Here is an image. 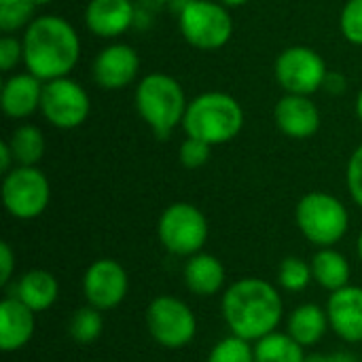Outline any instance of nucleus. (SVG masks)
<instances>
[{"label":"nucleus","mask_w":362,"mask_h":362,"mask_svg":"<svg viewBox=\"0 0 362 362\" xmlns=\"http://www.w3.org/2000/svg\"><path fill=\"white\" fill-rule=\"evenodd\" d=\"M23 66L40 81L70 76L81 57L74 25L59 15H38L23 30Z\"/></svg>","instance_id":"1"},{"label":"nucleus","mask_w":362,"mask_h":362,"mask_svg":"<svg viewBox=\"0 0 362 362\" xmlns=\"http://www.w3.org/2000/svg\"><path fill=\"white\" fill-rule=\"evenodd\" d=\"M223 316L233 335L246 341H259L280 325L282 299L269 282L244 278L225 291Z\"/></svg>","instance_id":"2"},{"label":"nucleus","mask_w":362,"mask_h":362,"mask_svg":"<svg viewBox=\"0 0 362 362\" xmlns=\"http://www.w3.org/2000/svg\"><path fill=\"white\" fill-rule=\"evenodd\" d=\"M244 127L242 104L225 91H206L189 100L182 129L189 138H197L210 146L227 144L240 136Z\"/></svg>","instance_id":"3"},{"label":"nucleus","mask_w":362,"mask_h":362,"mask_svg":"<svg viewBox=\"0 0 362 362\" xmlns=\"http://www.w3.org/2000/svg\"><path fill=\"white\" fill-rule=\"evenodd\" d=\"M136 110L159 140H168L182 125L187 112V95L182 85L163 72H151L136 85Z\"/></svg>","instance_id":"4"},{"label":"nucleus","mask_w":362,"mask_h":362,"mask_svg":"<svg viewBox=\"0 0 362 362\" xmlns=\"http://www.w3.org/2000/svg\"><path fill=\"white\" fill-rule=\"evenodd\" d=\"M295 221L305 240L320 248L335 246L350 227V214L344 202L322 191H312L299 199Z\"/></svg>","instance_id":"5"},{"label":"nucleus","mask_w":362,"mask_h":362,"mask_svg":"<svg viewBox=\"0 0 362 362\" xmlns=\"http://www.w3.org/2000/svg\"><path fill=\"white\" fill-rule=\"evenodd\" d=\"M178 30L193 49L216 51L233 36V17L218 0H191L178 11Z\"/></svg>","instance_id":"6"},{"label":"nucleus","mask_w":362,"mask_h":362,"mask_svg":"<svg viewBox=\"0 0 362 362\" xmlns=\"http://www.w3.org/2000/svg\"><path fill=\"white\" fill-rule=\"evenodd\" d=\"M157 233L168 252L178 257H193L202 252L208 240V221L197 206L176 202L161 212Z\"/></svg>","instance_id":"7"},{"label":"nucleus","mask_w":362,"mask_h":362,"mask_svg":"<svg viewBox=\"0 0 362 362\" xmlns=\"http://www.w3.org/2000/svg\"><path fill=\"white\" fill-rule=\"evenodd\" d=\"M51 202V185L36 165H15L2 178V204L19 221L40 216Z\"/></svg>","instance_id":"8"},{"label":"nucleus","mask_w":362,"mask_h":362,"mask_svg":"<svg viewBox=\"0 0 362 362\" xmlns=\"http://www.w3.org/2000/svg\"><path fill=\"white\" fill-rule=\"evenodd\" d=\"M146 329L159 346L178 350L193 341L197 333V320L185 301L161 295L146 308Z\"/></svg>","instance_id":"9"},{"label":"nucleus","mask_w":362,"mask_h":362,"mask_svg":"<svg viewBox=\"0 0 362 362\" xmlns=\"http://www.w3.org/2000/svg\"><path fill=\"white\" fill-rule=\"evenodd\" d=\"M274 72L284 93H297V95L316 93L318 89H322L325 78L329 74L322 55L305 45L286 47L278 55Z\"/></svg>","instance_id":"10"},{"label":"nucleus","mask_w":362,"mask_h":362,"mask_svg":"<svg viewBox=\"0 0 362 362\" xmlns=\"http://www.w3.org/2000/svg\"><path fill=\"white\" fill-rule=\"evenodd\" d=\"M91 110L89 93L85 87L70 78H53L42 85V98H40V115L47 123H51L57 129H74L81 127Z\"/></svg>","instance_id":"11"},{"label":"nucleus","mask_w":362,"mask_h":362,"mask_svg":"<svg viewBox=\"0 0 362 362\" xmlns=\"http://www.w3.org/2000/svg\"><path fill=\"white\" fill-rule=\"evenodd\" d=\"M140 72V57L132 45L125 42H112L104 47L93 64H91V76L93 83L106 91H119L129 87Z\"/></svg>","instance_id":"12"},{"label":"nucleus","mask_w":362,"mask_h":362,"mask_svg":"<svg viewBox=\"0 0 362 362\" xmlns=\"http://www.w3.org/2000/svg\"><path fill=\"white\" fill-rule=\"evenodd\" d=\"M127 274L112 259H100L91 263L83 278V291L89 305L100 312L117 308L127 295Z\"/></svg>","instance_id":"13"},{"label":"nucleus","mask_w":362,"mask_h":362,"mask_svg":"<svg viewBox=\"0 0 362 362\" xmlns=\"http://www.w3.org/2000/svg\"><path fill=\"white\" fill-rule=\"evenodd\" d=\"M274 121L284 136L293 140H308L320 129L322 117L316 102L310 95L284 93L276 102Z\"/></svg>","instance_id":"14"},{"label":"nucleus","mask_w":362,"mask_h":362,"mask_svg":"<svg viewBox=\"0 0 362 362\" xmlns=\"http://www.w3.org/2000/svg\"><path fill=\"white\" fill-rule=\"evenodd\" d=\"M138 6L134 0H89L85 6V25L98 38H119L136 25Z\"/></svg>","instance_id":"15"},{"label":"nucleus","mask_w":362,"mask_h":362,"mask_svg":"<svg viewBox=\"0 0 362 362\" xmlns=\"http://www.w3.org/2000/svg\"><path fill=\"white\" fill-rule=\"evenodd\" d=\"M331 329L348 344L362 341V288L344 286L331 293L327 303Z\"/></svg>","instance_id":"16"},{"label":"nucleus","mask_w":362,"mask_h":362,"mask_svg":"<svg viewBox=\"0 0 362 362\" xmlns=\"http://www.w3.org/2000/svg\"><path fill=\"white\" fill-rule=\"evenodd\" d=\"M42 85L38 76L32 72H17L4 78L0 89V108L8 119H28L36 110H40Z\"/></svg>","instance_id":"17"},{"label":"nucleus","mask_w":362,"mask_h":362,"mask_svg":"<svg viewBox=\"0 0 362 362\" xmlns=\"http://www.w3.org/2000/svg\"><path fill=\"white\" fill-rule=\"evenodd\" d=\"M34 314L17 297H6L0 303V348L2 352H17L34 337Z\"/></svg>","instance_id":"18"},{"label":"nucleus","mask_w":362,"mask_h":362,"mask_svg":"<svg viewBox=\"0 0 362 362\" xmlns=\"http://www.w3.org/2000/svg\"><path fill=\"white\" fill-rule=\"evenodd\" d=\"M185 284L193 295L212 297L225 284V267L223 263L208 252H197L187 261L185 267Z\"/></svg>","instance_id":"19"},{"label":"nucleus","mask_w":362,"mask_h":362,"mask_svg":"<svg viewBox=\"0 0 362 362\" xmlns=\"http://www.w3.org/2000/svg\"><path fill=\"white\" fill-rule=\"evenodd\" d=\"M59 295V286L53 274L45 269H32L23 274L17 284L13 297H17L21 303H25L32 312H42L49 310Z\"/></svg>","instance_id":"20"},{"label":"nucleus","mask_w":362,"mask_h":362,"mask_svg":"<svg viewBox=\"0 0 362 362\" xmlns=\"http://www.w3.org/2000/svg\"><path fill=\"white\" fill-rule=\"evenodd\" d=\"M327 327H331L327 310H322L316 303L299 305L288 318V335L303 348L316 346L325 337Z\"/></svg>","instance_id":"21"},{"label":"nucleus","mask_w":362,"mask_h":362,"mask_svg":"<svg viewBox=\"0 0 362 362\" xmlns=\"http://www.w3.org/2000/svg\"><path fill=\"white\" fill-rule=\"evenodd\" d=\"M310 265L314 280L331 293L348 286L350 282V263L341 252L333 248H320Z\"/></svg>","instance_id":"22"},{"label":"nucleus","mask_w":362,"mask_h":362,"mask_svg":"<svg viewBox=\"0 0 362 362\" xmlns=\"http://www.w3.org/2000/svg\"><path fill=\"white\" fill-rule=\"evenodd\" d=\"M6 142L13 151L17 165H36L42 159L45 148H47L45 134L40 132V127L32 123H23L17 129H13Z\"/></svg>","instance_id":"23"},{"label":"nucleus","mask_w":362,"mask_h":362,"mask_svg":"<svg viewBox=\"0 0 362 362\" xmlns=\"http://www.w3.org/2000/svg\"><path fill=\"white\" fill-rule=\"evenodd\" d=\"M305 350L288 333H269L255 346V362H305Z\"/></svg>","instance_id":"24"},{"label":"nucleus","mask_w":362,"mask_h":362,"mask_svg":"<svg viewBox=\"0 0 362 362\" xmlns=\"http://www.w3.org/2000/svg\"><path fill=\"white\" fill-rule=\"evenodd\" d=\"M102 327H104V320H102L100 310L89 305V308H81L74 312V316L70 318L68 331L76 344L85 346V344H93L102 335Z\"/></svg>","instance_id":"25"},{"label":"nucleus","mask_w":362,"mask_h":362,"mask_svg":"<svg viewBox=\"0 0 362 362\" xmlns=\"http://www.w3.org/2000/svg\"><path fill=\"white\" fill-rule=\"evenodd\" d=\"M36 4L32 0H0V30L13 34L32 23Z\"/></svg>","instance_id":"26"},{"label":"nucleus","mask_w":362,"mask_h":362,"mask_svg":"<svg viewBox=\"0 0 362 362\" xmlns=\"http://www.w3.org/2000/svg\"><path fill=\"white\" fill-rule=\"evenodd\" d=\"M278 280H280L282 288H286L291 293H299L314 280L312 265L299 257H288L282 261V265L278 269Z\"/></svg>","instance_id":"27"},{"label":"nucleus","mask_w":362,"mask_h":362,"mask_svg":"<svg viewBox=\"0 0 362 362\" xmlns=\"http://www.w3.org/2000/svg\"><path fill=\"white\" fill-rule=\"evenodd\" d=\"M208 362H255V348L250 341L231 335L212 348Z\"/></svg>","instance_id":"28"},{"label":"nucleus","mask_w":362,"mask_h":362,"mask_svg":"<svg viewBox=\"0 0 362 362\" xmlns=\"http://www.w3.org/2000/svg\"><path fill=\"white\" fill-rule=\"evenodd\" d=\"M341 34L348 42L362 47V0H348L339 17Z\"/></svg>","instance_id":"29"},{"label":"nucleus","mask_w":362,"mask_h":362,"mask_svg":"<svg viewBox=\"0 0 362 362\" xmlns=\"http://www.w3.org/2000/svg\"><path fill=\"white\" fill-rule=\"evenodd\" d=\"M210 151H212L210 144L187 136L182 140L180 148H178V161L187 170H197V168H202V165H206L210 161Z\"/></svg>","instance_id":"30"},{"label":"nucleus","mask_w":362,"mask_h":362,"mask_svg":"<svg viewBox=\"0 0 362 362\" xmlns=\"http://www.w3.org/2000/svg\"><path fill=\"white\" fill-rule=\"evenodd\" d=\"M346 185L354 204L362 208V144L350 155V161L346 168Z\"/></svg>","instance_id":"31"},{"label":"nucleus","mask_w":362,"mask_h":362,"mask_svg":"<svg viewBox=\"0 0 362 362\" xmlns=\"http://www.w3.org/2000/svg\"><path fill=\"white\" fill-rule=\"evenodd\" d=\"M19 62H23V42L13 34L0 38V70L11 72Z\"/></svg>","instance_id":"32"},{"label":"nucleus","mask_w":362,"mask_h":362,"mask_svg":"<svg viewBox=\"0 0 362 362\" xmlns=\"http://www.w3.org/2000/svg\"><path fill=\"white\" fill-rule=\"evenodd\" d=\"M13 269H15V255H13V248L2 242L0 244V284H8L11 276H13Z\"/></svg>","instance_id":"33"},{"label":"nucleus","mask_w":362,"mask_h":362,"mask_svg":"<svg viewBox=\"0 0 362 362\" xmlns=\"http://www.w3.org/2000/svg\"><path fill=\"white\" fill-rule=\"evenodd\" d=\"M305 362H361L350 352H333V354H310Z\"/></svg>","instance_id":"34"},{"label":"nucleus","mask_w":362,"mask_h":362,"mask_svg":"<svg viewBox=\"0 0 362 362\" xmlns=\"http://www.w3.org/2000/svg\"><path fill=\"white\" fill-rule=\"evenodd\" d=\"M322 89H327V91L333 93V95L344 93V91H346V78H344L341 74H337V72H329L327 78H325Z\"/></svg>","instance_id":"35"},{"label":"nucleus","mask_w":362,"mask_h":362,"mask_svg":"<svg viewBox=\"0 0 362 362\" xmlns=\"http://www.w3.org/2000/svg\"><path fill=\"white\" fill-rule=\"evenodd\" d=\"M15 157H13V151L8 146V142H2L0 144V172L2 174H8L13 168H15Z\"/></svg>","instance_id":"36"},{"label":"nucleus","mask_w":362,"mask_h":362,"mask_svg":"<svg viewBox=\"0 0 362 362\" xmlns=\"http://www.w3.org/2000/svg\"><path fill=\"white\" fill-rule=\"evenodd\" d=\"M221 4H225L227 8H233V6H244L248 0H218Z\"/></svg>","instance_id":"37"},{"label":"nucleus","mask_w":362,"mask_h":362,"mask_svg":"<svg viewBox=\"0 0 362 362\" xmlns=\"http://www.w3.org/2000/svg\"><path fill=\"white\" fill-rule=\"evenodd\" d=\"M356 117L361 119L362 123V89L358 91V95H356Z\"/></svg>","instance_id":"38"},{"label":"nucleus","mask_w":362,"mask_h":362,"mask_svg":"<svg viewBox=\"0 0 362 362\" xmlns=\"http://www.w3.org/2000/svg\"><path fill=\"white\" fill-rule=\"evenodd\" d=\"M36 6H45V4H49V2H53V0H32Z\"/></svg>","instance_id":"39"},{"label":"nucleus","mask_w":362,"mask_h":362,"mask_svg":"<svg viewBox=\"0 0 362 362\" xmlns=\"http://www.w3.org/2000/svg\"><path fill=\"white\" fill-rule=\"evenodd\" d=\"M358 257H361V261H362V231H361V235H358Z\"/></svg>","instance_id":"40"}]
</instances>
